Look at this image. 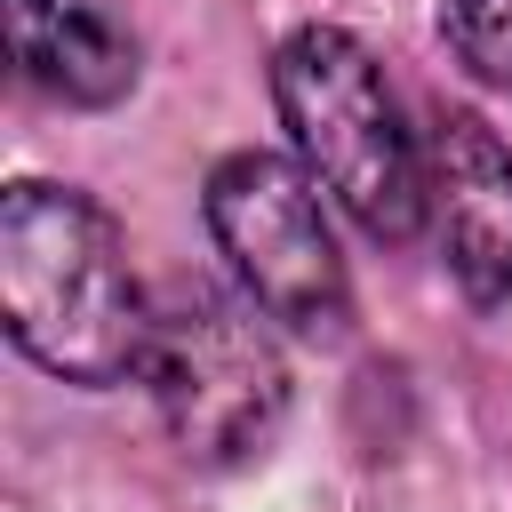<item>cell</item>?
<instances>
[{"label": "cell", "instance_id": "cell-4", "mask_svg": "<svg viewBox=\"0 0 512 512\" xmlns=\"http://www.w3.org/2000/svg\"><path fill=\"white\" fill-rule=\"evenodd\" d=\"M200 216L240 280V296L288 336H336L352 320V280L320 208V184L280 152H224L200 184Z\"/></svg>", "mask_w": 512, "mask_h": 512}, {"label": "cell", "instance_id": "cell-3", "mask_svg": "<svg viewBox=\"0 0 512 512\" xmlns=\"http://www.w3.org/2000/svg\"><path fill=\"white\" fill-rule=\"evenodd\" d=\"M144 392L192 464H248L288 424V360L248 296L192 288L152 312Z\"/></svg>", "mask_w": 512, "mask_h": 512}, {"label": "cell", "instance_id": "cell-6", "mask_svg": "<svg viewBox=\"0 0 512 512\" xmlns=\"http://www.w3.org/2000/svg\"><path fill=\"white\" fill-rule=\"evenodd\" d=\"M8 56L24 88L80 112H104L136 88V40L80 0H8Z\"/></svg>", "mask_w": 512, "mask_h": 512}, {"label": "cell", "instance_id": "cell-1", "mask_svg": "<svg viewBox=\"0 0 512 512\" xmlns=\"http://www.w3.org/2000/svg\"><path fill=\"white\" fill-rule=\"evenodd\" d=\"M0 320L16 352L80 392L144 376L152 304L120 224L72 184H8L0 200Z\"/></svg>", "mask_w": 512, "mask_h": 512}, {"label": "cell", "instance_id": "cell-5", "mask_svg": "<svg viewBox=\"0 0 512 512\" xmlns=\"http://www.w3.org/2000/svg\"><path fill=\"white\" fill-rule=\"evenodd\" d=\"M424 216L464 304H512V144L480 112H440L424 128Z\"/></svg>", "mask_w": 512, "mask_h": 512}, {"label": "cell", "instance_id": "cell-2", "mask_svg": "<svg viewBox=\"0 0 512 512\" xmlns=\"http://www.w3.org/2000/svg\"><path fill=\"white\" fill-rule=\"evenodd\" d=\"M272 104L296 144V168L384 248L424 224V144L400 128L384 64L344 24H296L272 48Z\"/></svg>", "mask_w": 512, "mask_h": 512}, {"label": "cell", "instance_id": "cell-7", "mask_svg": "<svg viewBox=\"0 0 512 512\" xmlns=\"http://www.w3.org/2000/svg\"><path fill=\"white\" fill-rule=\"evenodd\" d=\"M440 32L472 80L512 88V0H440Z\"/></svg>", "mask_w": 512, "mask_h": 512}]
</instances>
